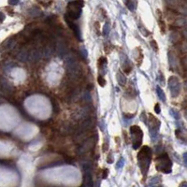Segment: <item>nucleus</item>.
Listing matches in <instances>:
<instances>
[{
    "mask_svg": "<svg viewBox=\"0 0 187 187\" xmlns=\"http://www.w3.org/2000/svg\"><path fill=\"white\" fill-rule=\"evenodd\" d=\"M152 160V150L148 146H143L138 153V162L140 168L141 173L145 177L147 175L148 169L150 168Z\"/></svg>",
    "mask_w": 187,
    "mask_h": 187,
    "instance_id": "obj_1",
    "label": "nucleus"
},
{
    "mask_svg": "<svg viewBox=\"0 0 187 187\" xmlns=\"http://www.w3.org/2000/svg\"><path fill=\"white\" fill-rule=\"evenodd\" d=\"M155 168L160 172L163 173H170L172 168V162L168 157V153H162L161 155L156 157L155 159Z\"/></svg>",
    "mask_w": 187,
    "mask_h": 187,
    "instance_id": "obj_2",
    "label": "nucleus"
},
{
    "mask_svg": "<svg viewBox=\"0 0 187 187\" xmlns=\"http://www.w3.org/2000/svg\"><path fill=\"white\" fill-rule=\"evenodd\" d=\"M83 6V2H69L68 9H66V13L65 17L70 20H77L80 18L81 14V8Z\"/></svg>",
    "mask_w": 187,
    "mask_h": 187,
    "instance_id": "obj_3",
    "label": "nucleus"
},
{
    "mask_svg": "<svg viewBox=\"0 0 187 187\" xmlns=\"http://www.w3.org/2000/svg\"><path fill=\"white\" fill-rule=\"evenodd\" d=\"M130 133L133 142V149L137 150L140 147L143 139V132L139 126H133L130 127Z\"/></svg>",
    "mask_w": 187,
    "mask_h": 187,
    "instance_id": "obj_4",
    "label": "nucleus"
},
{
    "mask_svg": "<svg viewBox=\"0 0 187 187\" xmlns=\"http://www.w3.org/2000/svg\"><path fill=\"white\" fill-rule=\"evenodd\" d=\"M149 122H150L149 130H150V133H151L152 139H153L155 136H157V133H158L159 126H160V122L152 114L149 115Z\"/></svg>",
    "mask_w": 187,
    "mask_h": 187,
    "instance_id": "obj_5",
    "label": "nucleus"
},
{
    "mask_svg": "<svg viewBox=\"0 0 187 187\" xmlns=\"http://www.w3.org/2000/svg\"><path fill=\"white\" fill-rule=\"evenodd\" d=\"M169 87L173 97H177L180 93V82L176 77H170L169 79Z\"/></svg>",
    "mask_w": 187,
    "mask_h": 187,
    "instance_id": "obj_6",
    "label": "nucleus"
},
{
    "mask_svg": "<svg viewBox=\"0 0 187 187\" xmlns=\"http://www.w3.org/2000/svg\"><path fill=\"white\" fill-rule=\"evenodd\" d=\"M65 20H66V22L68 23V24L69 26V27L72 29V30L74 31V33H75V35L77 36V37L79 39H80V37H81V35H80V28H79V26H77L76 23H73V21L72 20H70V19H68V18H66V17H65Z\"/></svg>",
    "mask_w": 187,
    "mask_h": 187,
    "instance_id": "obj_7",
    "label": "nucleus"
},
{
    "mask_svg": "<svg viewBox=\"0 0 187 187\" xmlns=\"http://www.w3.org/2000/svg\"><path fill=\"white\" fill-rule=\"evenodd\" d=\"M156 93H157V95L159 97V98L161 99L162 101H166V95L163 92V90L161 89V87L160 86H157L156 87Z\"/></svg>",
    "mask_w": 187,
    "mask_h": 187,
    "instance_id": "obj_8",
    "label": "nucleus"
},
{
    "mask_svg": "<svg viewBox=\"0 0 187 187\" xmlns=\"http://www.w3.org/2000/svg\"><path fill=\"white\" fill-rule=\"evenodd\" d=\"M97 65H98V68L99 69H102L104 66L107 65V58L105 57H100L99 58V60L97 62Z\"/></svg>",
    "mask_w": 187,
    "mask_h": 187,
    "instance_id": "obj_9",
    "label": "nucleus"
},
{
    "mask_svg": "<svg viewBox=\"0 0 187 187\" xmlns=\"http://www.w3.org/2000/svg\"><path fill=\"white\" fill-rule=\"evenodd\" d=\"M126 6H127V8L129 9L130 10H134L135 9H136V5H137V2H134V1H127V2H126Z\"/></svg>",
    "mask_w": 187,
    "mask_h": 187,
    "instance_id": "obj_10",
    "label": "nucleus"
},
{
    "mask_svg": "<svg viewBox=\"0 0 187 187\" xmlns=\"http://www.w3.org/2000/svg\"><path fill=\"white\" fill-rule=\"evenodd\" d=\"M97 81H98L99 85L102 86V87H104V86L106 85V80L103 78L102 75H99V76H98V78H97Z\"/></svg>",
    "mask_w": 187,
    "mask_h": 187,
    "instance_id": "obj_11",
    "label": "nucleus"
},
{
    "mask_svg": "<svg viewBox=\"0 0 187 187\" xmlns=\"http://www.w3.org/2000/svg\"><path fill=\"white\" fill-rule=\"evenodd\" d=\"M151 44H152V47L153 48V50H155V52L158 51V47H157V44H156V42H155V40H152L151 41Z\"/></svg>",
    "mask_w": 187,
    "mask_h": 187,
    "instance_id": "obj_12",
    "label": "nucleus"
},
{
    "mask_svg": "<svg viewBox=\"0 0 187 187\" xmlns=\"http://www.w3.org/2000/svg\"><path fill=\"white\" fill-rule=\"evenodd\" d=\"M155 112L157 114H159L160 113V111H161V109H160V105L158 103L157 104H155Z\"/></svg>",
    "mask_w": 187,
    "mask_h": 187,
    "instance_id": "obj_13",
    "label": "nucleus"
},
{
    "mask_svg": "<svg viewBox=\"0 0 187 187\" xmlns=\"http://www.w3.org/2000/svg\"><path fill=\"white\" fill-rule=\"evenodd\" d=\"M108 174H109V169H108V168L104 169V170H103V176H102V178H103V179L107 178V177H108Z\"/></svg>",
    "mask_w": 187,
    "mask_h": 187,
    "instance_id": "obj_14",
    "label": "nucleus"
},
{
    "mask_svg": "<svg viewBox=\"0 0 187 187\" xmlns=\"http://www.w3.org/2000/svg\"><path fill=\"white\" fill-rule=\"evenodd\" d=\"M182 157H184V165L187 167V152L184 153V155H182Z\"/></svg>",
    "mask_w": 187,
    "mask_h": 187,
    "instance_id": "obj_15",
    "label": "nucleus"
},
{
    "mask_svg": "<svg viewBox=\"0 0 187 187\" xmlns=\"http://www.w3.org/2000/svg\"><path fill=\"white\" fill-rule=\"evenodd\" d=\"M123 166H124V158H121V161L118 162V166H117V167L118 168H122Z\"/></svg>",
    "mask_w": 187,
    "mask_h": 187,
    "instance_id": "obj_16",
    "label": "nucleus"
},
{
    "mask_svg": "<svg viewBox=\"0 0 187 187\" xmlns=\"http://www.w3.org/2000/svg\"><path fill=\"white\" fill-rule=\"evenodd\" d=\"M179 187H187V181H182Z\"/></svg>",
    "mask_w": 187,
    "mask_h": 187,
    "instance_id": "obj_17",
    "label": "nucleus"
},
{
    "mask_svg": "<svg viewBox=\"0 0 187 187\" xmlns=\"http://www.w3.org/2000/svg\"><path fill=\"white\" fill-rule=\"evenodd\" d=\"M157 187H162V186H157Z\"/></svg>",
    "mask_w": 187,
    "mask_h": 187,
    "instance_id": "obj_18",
    "label": "nucleus"
}]
</instances>
